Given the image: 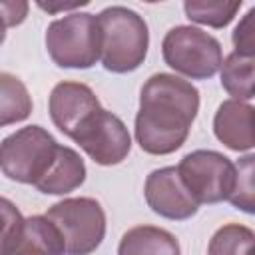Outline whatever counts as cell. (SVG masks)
<instances>
[{"instance_id":"44dd1931","label":"cell","mask_w":255,"mask_h":255,"mask_svg":"<svg viewBox=\"0 0 255 255\" xmlns=\"http://www.w3.org/2000/svg\"><path fill=\"white\" fill-rule=\"evenodd\" d=\"M2 12H4V26H18L24 22L28 4L26 2H2Z\"/></svg>"},{"instance_id":"9c48e42d","label":"cell","mask_w":255,"mask_h":255,"mask_svg":"<svg viewBox=\"0 0 255 255\" xmlns=\"http://www.w3.org/2000/svg\"><path fill=\"white\" fill-rule=\"evenodd\" d=\"M74 141L98 165L122 163L131 149V137L126 124L104 108L82 128Z\"/></svg>"},{"instance_id":"52a82bcc","label":"cell","mask_w":255,"mask_h":255,"mask_svg":"<svg viewBox=\"0 0 255 255\" xmlns=\"http://www.w3.org/2000/svg\"><path fill=\"white\" fill-rule=\"evenodd\" d=\"M177 171L187 191L199 205L229 201L235 189V163L215 149H195L183 155Z\"/></svg>"},{"instance_id":"ac0fdd59","label":"cell","mask_w":255,"mask_h":255,"mask_svg":"<svg viewBox=\"0 0 255 255\" xmlns=\"http://www.w3.org/2000/svg\"><path fill=\"white\" fill-rule=\"evenodd\" d=\"M255 243V233L239 223L219 227L207 245V255H247Z\"/></svg>"},{"instance_id":"9a60e30c","label":"cell","mask_w":255,"mask_h":255,"mask_svg":"<svg viewBox=\"0 0 255 255\" xmlns=\"http://www.w3.org/2000/svg\"><path fill=\"white\" fill-rule=\"evenodd\" d=\"M221 86L231 100L255 98V50H233L219 70Z\"/></svg>"},{"instance_id":"5b68a950","label":"cell","mask_w":255,"mask_h":255,"mask_svg":"<svg viewBox=\"0 0 255 255\" xmlns=\"http://www.w3.org/2000/svg\"><path fill=\"white\" fill-rule=\"evenodd\" d=\"M163 62L191 80H207L221 70L223 52L217 38L195 26H175L161 42Z\"/></svg>"},{"instance_id":"7c38bea8","label":"cell","mask_w":255,"mask_h":255,"mask_svg":"<svg viewBox=\"0 0 255 255\" xmlns=\"http://www.w3.org/2000/svg\"><path fill=\"white\" fill-rule=\"evenodd\" d=\"M213 133L233 151L255 147V108L239 100L221 102L213 118Z\"/></svg>"},{"instance_id":"3957f363","label":"cell","mask_w":255,"mask_h":255,"mask_svg":"<svg viewBox=\"0 0 255 255\" xmlns=\"http://www.w3.org/2000/svg\"><path fill=\"white\" fill-rule=\"evenodd\" d=\"M46 50L60 68L88 70L102 60L100 20L88 12H72L46 28Z\"/></svg>"},{"instance_id":"5bb4252c","label":"cell","mask_w":255,"mask_h":255,"mask_svg":"<svg viewBox=\"0 0 255 255\" xmlns=\"http://www.w3.org/2000/svg\"><path fill=\"white\" fill-rule=\"evenodd\" d=\"M118 255H181V247L175 235L167 229L137 225L122 235Z\"/></svg>"},{"instance_id":"ba28073f","label":"cell","mask_w":255,"mask_h":255,"mask_svg":"<svg viewBox=\"0 0 255 255\" xmlns=\"http://www.w3.org/2000/svg\"><path fill=\"white\" fill-rule=\"evenodd\" d=\"M2 255H64L66 241L46 215L22 217L10 199H2Z\"/></svg>"},{"instance_id":"277c9868","label":"cell","mask_w":255,"mask_h":255,"mask_svg":"<svg viewBox=\"0 0 255 255\" xmlns=\"http://www.w3.org/2000/svg\"><path fill=\"white\" fill-rule=\"evenodd\" d=\"M60 143L42 126H26L2 139V173L18 183L38 185L58 157Z\"/></svg>"},{"instance_id":"7402d4cb","label":"cell","mask_w":255,"mask_h":255,"mask_svg":"<svg viewBox=\"0 0 255 255\" xmlns=\"http://www.w3.org/2000/svg\"><path fill=\"white\" fill-rule=\"evenodd\" d=\"M88 2L86 0H82V2H74V4H38L42 10H46V12H58V10H74V8H82V6H86Z\"/></svg>"},{"instance_id":"2e32d148","label":"cell","mask_w":255,"mask_h":255,"mask_svg":"<svg viewBox=\"0 0 255 255\" xmlns=\"http://www.w3.org/2000/svg\"><path fill=\"white\" fill-rule=\"evenodd\" d=\"M32 112V98L26 86L12 74H0V124L24 122Z\"/></svg>"},{"instance_id":"6da1fadb","label":"cell","mask_w":255,"mask_h":255,"mask_svg":"<svg viewBox=\"0 0 255 255\" xmlns=\"http://www.w3.org/2000/svg\"><path fill=\"white\" fill-rule=\"evenodd\" d=\"M199 112V90L175 76L153 74L141 88L135 114V139L145 153L167 155L179 149Z\"/></svg>"},{"instance_id":"30bf717a","label":"cell","mask_w":255,"mask_h":255,"mask_svg":"<svg viewBox=\"0 0 255 255\" xmlns=\"http://www.w3.org/2000/svg\"><path fill=\"white\" fill-rule=\"evenodd\" d=\"M100 110L102 104L98 96L82 82H60L50 92V118L54 126L70 139H74Z\"/></svg>"},{"instance_id":"603a6c76","label":"cell","mask_w":255,"mask_h":255,"mask_svg":"<svg viewBox=\"0 0 255 255\" xmlns=\"http://www.w3.org/2000/svg\"><path fill=\"white\" fill-rule=\"evenodd\" d=\"M247 255H255V243H253V247L249 249V253H247Z\"/></svg>"},{"instance_id":"4fadbf2b","label":"cell","mask_w":255,"mask_h":255,"mask_svg":"<svg viewBox=\"0 0 255 255\" xmlns=\"http://www.w3.org/2000/svg\"><path fill=\"white\" fill-rule=\"evenodd\" d=\"M84 181H86V163L82 155L68 145H60L54 165L50 167L46 177L36 185V189L46 195H66L78 189Z\"/></svg>"},{"instance_id":"ffe728a7","label":"cell","mask_w":255,"mask_h":255,"mask_svg":"<svg viewBox=\"0 0 255 255\" xmlns=\"http://www.w3.org/2000/svg\"><path fill=\"white\" fill-rule=\"evenodd\" d=\"M231 42L235 50H255V6L241 16L231 34Z\"/></svg>"},{"instance_id":"8fae6325","label":"cell","mask_w":255,"mask_h":255,"mask_svg":"<svg viewBox=\"0 0 255 255\" xmlns=\"http://www.w3.org/2000/svg\"><path fill=\"white\" fill-rule=\"evenodd\" d=\"M143 195L147 207L159 217L171 221H185L193 217L199 209V203L191 197L185 183L179 177L177 167H159L145 177Z\"/></svg>"},{"instance_id":"7a4b0ae2","label":"cell","mask_w":255,"mask_h":255,"mask_svg":"<svg viewBox=\"0 0 255 255\" xmlns=\"http://www.w3.org/2000/svg\"><path fill=\"white\" fill-rule=\"evenodd\" d=\"M102 28V64L108 72L128 74L137 70L149 48V32L145 20L126 8L110 6L98 14Z\"/></svg>"},{"instance_id":"8992f818","label":"cell","mask_w":255,"mask_h":255,"mask_svg":"<svg viewBox=\"0 0 255 255\" xmlns=\"http://www.w3.org/2000/svg\"><path fill=\"white\" fill-rule=\"evenodd\" d=\"M46 217L56 223L68 255H90L106 237V211L92 197H68L54 203Z\"/></svg>"},{"instance_id":"d6986e66","label":"cell","mask_w":255,"mask_h":255,"mask_svg":"<svg viewBox=\"0 0 255 255\" xmlns=\"http://www.w3.org/2000/svg\"><path fill=\"white\" fill-rule=\"evenodd\" d=\"M235 169V189L229 197V203L243 213L255 215V153L239 157Z\"/></svg>"},{"instance_id":"e0dca14e","label":"cell","mask_w":255,"mask_h":255,"mask_svg":"<svg viewBox=\"0 0 255 255\" xmlns=\"http://www.w3.org/2000/svg\"><path fill=\"white\" fill-rule=\"evenodd\" d=\"M241 6H243L241 0H235V2H225V0H187V2H183L185 16L191 22L203 24V26H211V28H225L235 18V14L239 12Z\"/></svg>"}]
</instances>
